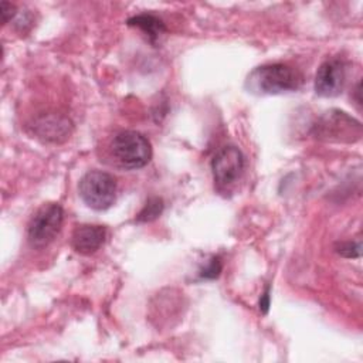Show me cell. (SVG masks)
<instances>
[{
	"mask_svg": "<svg viewBox=\"0 0 363 363\" xmlns=\"http://www.w3.org/2000/svg\"><path fill=\"white\" fill-rule=\"evenodd\" d=\"M302 82L301 75L285 64H267L252 69L247 78V88L254 94L277 95L295 91Z\"/></svg>",
	"mask_w": 363,
	"mask_h": 363,
	"instance_id": "6da1fadb",
	"label": "cell"
},
{
	"mask_svg": "<svg viewBox=\"0 0 363 363\" xmlns=\"http://www.w3.org/2000/svg\"><path fill=\"white\" fill-rule=\"evenodd\" d=\"M111 153L121 167L140 169L150 160L152 147L145 135L136 130H123L113 138Z\"/></svg>",
	"mask_w": 363,
	"mask_h": 363,
	"instance_id": "7a4b0ae2",
	"label": "cell"
},
{
	"mask_svg": "<svg viewBox=\"0 0 363 363\" xmlns=\"http://www.w3.org/2000/svg\"><path fill=\"white\" fill-rule=\"evenodd\" d=\"M79 196L88 207L106 210L115 203L116 182L106 172L91 170L79 182Z\"/></svg>",
	"mask_w": 363,
	"mask_h": 363,
	"instance_id": "3957f363",
	"label": "cell"
},
{
	"mask_svg": "<svg viewBox=\"0 0 363 363\" xmlns=\"http://www.w3.org/2000/svg\"><path fill=\"white\" fill-rule=\"evenodd\" d=\"M62 218H64V211L60 204L48 203L40 207L34 214V217L31 218L27 228V237H28L30 245L34 248L47 247L60 233L62 225Z\"/></svg>",
	"mask_w": 363,
	"mask_h": 363,
	"instance_id": "277c9868",
	"label": "cell"
},
{
	"mask_svg": "<svg viewBox=\"0 0 363 363\" xmlns=\"http://www.w3.org/2000/svg\"><path fill=\"white\" fill-rule=\"evenodd\" d=\"M316 135L329 140L346 139L347 142H353L360 138L362 126L360 122L346 115V112L332 111L316 123Z\"/></svg>",
	"mask_w": 363,
	"mask_h": 363,
	"instance_id": "5b68a950",
	"label": "cell"
},
{
	"mask_svg": "<svg viewBox=\"0 0 363 363\" xmlns=\"http://www.w3.org/2000/svg\"><path fill=\"white\" fill-rule=\"evenodd\" d=\"M214 182L220 186H228L242 174L244 156L235 146H223L211 160Z\"/></svg>",
	"mask_w": 363,
	"mask_h": 363,
	"instance_id": "8992f818",
	"label": "cell"
},
{
	"mask_svg": "<svg viewBox=\"0 0 363 363\" xmlns=\"http://www.w3.org/2000/svg\"><path fill=\"white\" fill-rule=\"evenodd\" d=\"M345 82V62L339 58L326 60L316 71L315 92L319 96L330 98L340 94Z\"/></svg>",
	"mask_w": 363,
	"mask_h": 363,
	"instance_id": "52a82bcc",
	"label": "cell"
},
{
	"mask_svg": "<svg viewBox=\"0 0 363 363\" xmlns=\"http://www.w3.org/2000/svg\"><path fill=\"white\" fill-rule=\"evenodd\" d=\"M33 130L37 138L45 142H62L71 133V122L62 115L48 113L34 121Z\"/></svg>",
	"mask_w": 363,
	"mask_h": 363,
	"instance_id": "ba28073f",
	"label": "cell"
},
{
	"mask_svg": "<svg viewBox=\"0 0 363 363\" xmlns=\"http://www.w3.org/2000/svg\"><path fill=\"white\" fill-rule=\"evenodd\" d=\"M105 237H106L105 227L84 224V225H78L74 230L71 244L77 252L89 255V254H94L96 250H99V247L105 241Z\"/></svg>",
	"mask_w": 363,
	"mask_h": 363,
	"instance_id": "9c48e42d",
	"label": "cell"
},
{
	"mask_svg": "<svg viewBox=\"0 0 363 363\" xmlns=\"http://www.w3.org/2000/svg\"><path fill=\"white\" fill-rule=\"evenodd\" d=\"M128 24L132 26V27L140 28L149 37L150 41H155L156 38H159V35L162 33L166 31V27H164L163 21L160 18L152 16V14L135 16V17L128 20Z\"/></svg>",
	"mask_w": 363,
	"mask_h": 363,
	"instance_id": "30bf717a",
	"label": "cell"
},
{
	"mask_svg": "<svg viewBox=\"0 0 363 363\" xmlns=\"http://www.w3.org/2000/svg\"><path fill=\"white\" fill-rule=\"evenodd\" d=\"M163 211V200L160 197H150L146 204L143 206V208L140 210V213L138 214L136 220L139 223H149L156 220Z\"/></svg>",
	"mask_w": 363,
	"mask_h": 363,
	"instance_id": "8fae6325",
	"label": "cell"
},
{
	"mask_svg": "<svg viewBox=\"0 0 363 363\" xmlns=\"http://www.w3.org/2000/svg\"><path fill=\"white\" fill-rule=\"evenodd\" d=\"M220 272H221V261L218 257H213L210 262L201 269V277L207 279H213V278H217Z\"/></svg>",
	"mask_w": 363,
	"mask_h": 363,
	"instance_id": "7c38bea8",
	"label": "cell"
},
{
	"mask_svg": "<svg viewBox=\"0 0 363 363\" xmlns=\"http://www.w3.org/2000/svg\"><path fill=\"white\" fill-rule=\"evenodd\" d=\"M337 252L347 258H354L360 255V242H342L337 248Z\"/></svg>",
	"mask_w": 363,
	"mask_h": 363,
	"instance_id": "4fadbf2b",
	"label": "cell"
},
{
	"mask_svg": "<svg viewBox=\"0 0 363 363\" xmlns=\"http://www.w3.org/2000/svg\"><path fill=\"white\" fill-rule=\"evenodd\" d=\"M0 14H1V21L3 24L9 23L14 16H16V6L7 1H1L0 6Z\"/></svg>",
	"mask_w": 363,
	"mask_h": 363,
	"instance_id": "5bb4252c",
	"label": "cell"
},
{
	"mask_svg": "<svg viewBox=\"0 0 363 363\" xmlns=\"http://www.w3.org/2000/svg\"><path fill=\"white\" fill-rule=\"evenodd\" d=\"M258 306H259V311H261L262 313H267V312H268V309H269V286H267L265 291H264V294L261 295L259 302H258Z\"/></svg>",
	"mask_w": 363,
	"mask_h": 363,
	"instance_id": "9a60e30c",
	"label": "cell"
}]
</instances>
